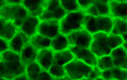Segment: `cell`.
<instances>
[{
    "instance_id": "obj_1",
    "label": "cell",
    "mask_w": 127,
    "mask_h": 80,
    "mask_svg": "<svg viewBox=\"0 0 127 80\" xmlns=\"http://www.w3.org/2000/svg\"><path fill=\"white\" fill-rule=\"evenodd\" d=\"M124 42L121 36L113 35L111 33L98 32L93 35L90 49L99 58L110 55L113 50L122 45Z\"/></svg>"
},
{
    "instance_id": "obj_2",
    "label": "cell",
    "mask_w": 127,
    "mask_h": 80,
    "mask_svg": "<svg viewBox=\"0 0 127 80\" xmlns=\"http://www.w3.org/2000/svg\"><path fill=\"white\" fill-rule=\"evenodd\" d=\"M26 66L22 63L20 55L7 50L1 53L0 59V78L13 80L18 76L25 74Z\"/></svg>"
},
{
    "instance_id": "obj_3",
    "label": "cell",
    "mask_w": 127,
    "mask_h": 80,
    "mask_svg": "<svg viewBox=\"0 0 127 80\" xmlns=\"http://www.w3.org/2000/svg\"><path fill=\"white\" fill-rule=\"evenodd\" d=\"M113 27V18L111 16H93L85 14L84 28L91 35L98 32L111 33Z\"/></svg>"
},
{
    "instance_id": "obj_4",
    "label": "cell",
    "mask_w": 127,
    "mask_h": 80,
    "mask_svg": "<svg viewBox=\"0 0 127 80\" xmlns=\"http://www.w3.org/2000/svg\"><path fill=\"white\" fill-rule=\"evenodd\" d=\"M28 15V12L22 3H7L0 9V17L5 21L12 22L18 28Z\"/></svg>"
},
{
    "instance_id": "obj_5",
    "label": "cell",
    "mask_w": 127,
    "mask_h": 80,
    "mask_svg": "<svg viewBox=\"0 0 127 80\" xmlns=\"http://www.w3.org/2000/svg\"><path fill=\"white\" fill-rule=\"evenodd\" d=\"M85 16V13L81 10L67 13L59 21L61 34L67 35L73 32L83 29Z\"/></svg>"
},
{
    "instance_id": "obj_6",
    "label": "cell",
    "mask_w": 127,
    "mask_h": 80,
    "mask_svg": "<svg viewBox=\"0 0 127 80\" xmlns=\"http://www.w3.org/2000/svg\"><path fill=\"white\" fill-rule=\"evenodd\" d=\"M93 67L76 58L64 66L66 75L71 80L88 79Z\"/></svg>"
},
{
    "instance_id": "obj_7",
    "label": "cell",
    "mask_w": 127,
    "mask_h": 80,
    "mask_svg": "<svg viewBox=\"0 0 127 80\" xmlns=\"http://www.w3.org/2000/svg\"><path fill=\"white\" fill-rule=\"evenodd\" d=\"M67 12L61 5L58 0L48 1V4L43 13L39 18L40 21L56 20L60 21L65 16Z\"/></svg>"
},
{
    "instance_id": "obj_8",
    "label": "cell",
    "mask_w": 127,
    "mask_h": 80,
    "mask_svg": "<svg viewBox=\"0 0 127 80\" xmlns=\"http://www.w3.org/2000/svg\"><path fill=\"white\" fill-rule=\"evenodd\" d=\"M70 46L90 49L93 35L83 28L67 35Z\"/></svg>"
},
{
    "instance_id": "obj_9",
    "label": "cell",
    "mask_w": 127,
    "mask_h": 80,
    "mask_svg": "<svg viewBox=\"0 0 127 80\" xmlns=\"http://www.w3.org/2000/svg\"><path fill=\"white\" fill-rule=\"evenodd\" d=\"M68 49L73 53L74 58L92 67L97 66L98 58L90 49L70 46Z\"/></svg>"
},
{
    "instance_id": "obj_10",
    "label": "cell",
    "mask_w": 127,
    "mask_h": 80,
    "mask_svg": "<svg viewBox=\"0 0 127 80\" xmlns=\"http://www.w3.org/2000/svg\"><path fill=\"white\" fill-rule=\"evenodd\" d=\"M38 34L52 40L61 34L59 21L56 20L40 21Z\"/></svg>"
},
{
    "instance_id": "obj_11",
    "label": "cell",
    "mask_w": 127,
    "mask_h": 80,
    "mask_svg": "<svg viewBox=\"0 0 127 80\" xmlns=\"http://www.w3.org/2000/svg\"><path fill=\"white\" fill-rule=\"evenodd\" d=\"M84 12L93 16H110L109 1H93Z\"/></svg>"
},
{
    "instance_id": "obj_12",
    "label": "cell",
    "mask_w": 127,
    "mask_h": 80,
    "mask_svg": "<svg viewBox=\"0 0 127 80\" xmlns=\"http://www.w3.org/2000/svg\"><path fill=\"white\" fill-rule=\"evenodd\" d=\"M22 4L28 12L29 15L34 17L39 18L43 13L48 4V1H23Z\"/></svg>"
},
{
    "instance_id": "obj_13",
    "label": "cell",
    "mask_w": 127,
    "mask_h": 80,
    "mask_svg": "<svg viewBox=\"0 0 127 80\" xmlns=\"http://www.w3.org/2000/svg\"><path fill=\"white\" fill-rule=\"evenodd\" d=\"M39 23L40 20L38 18L29 15L19 27V30L22 32L29 38H31L38 34V29Z\"/></svg>"
},
{
    "instance_id": "obj_14",
    "label": "cell",
    "mask_w": 127,
    "mask_h": 80,
    "mask_svg": "<svg viewBox=\"0 0 127 80\" xmlns=\"http://www.w3.org/2000/svg\"><path fill=\"white\" fill-rule=\"evenodd\" d=\"M110 16L127 21V1H109Z\"/></svg>"
},
{
    "instance_id": "obj_15",
    "label": "cell",
    "mask_w": 127,
    "mask_h": 80,
    "mask_svg": "<svg viewBox=\"0 0 127 80\" xmlns=\"http://www.w3.org/2000/svg\"><path fill=\"white\" fill-rule=\"evenodd\" d=\"M30 38L19 30L9 41V49L20 54L25 47L30 43Z\"/></svg>"
},
{
    "instance_id": "obj_16",
    "label": "cell",
    "mask_w": 127,
    "mask_h": 80,
    "mask_svg": "<svg viewBox=\"0 0 127 80\" xmlns=\"http://www.w3.org/2000/svg\"><path fill=\"white\" fill-rule=\"evenodd\" d=\"M53 58L54 52L50 48L42 49L38 51L36 62L42 70L48 71L53 64Z\"/></svg>"
},
{
    "instance_id": "obj_17",
    "label": "cell",
    "mask_w": 127,
    "mask_h": 80,
    "mask_svg": "<svg viewBox=\"0 0 127 80\" xmlns=\"http://www.w3.org/2000/svg\"><path fill=\"white\" fill-rule=\"evenodd\" d=\"M110 55L114 67L127 70V53L122 45L113 50Z\"/></svg>"
},
{
    "instance_id": "obj_18",
    "label": "cell",
    "mask_w": 127,
    "mask_h": 80,
    "mask_svg": "<svg viewBox=\"0 0 127 80\" xmlns=\"http://www.w3.org/2000/svg\"><path fill=\"white\" fill-rule=\"evenodd\" d=\"M100 77L105 80H127V70L113 67L100 71Z\"/></svg>"
},
{
    "instance_id": "obj_19",
    "label": "cell",
    "mask_w": 127,
    "mask_h": 80,
    "mask_svg": "<svg viewBox=\"0 0 127 80\" xmlns=\"http://www.w3.org/2000/svg\"><path fill=\"white\" fill-rule=\"evenodd\" d=\"M38 52V50L30 43L26 45L20 53L21 60L23 64L26 66L33 62L36 61Z\"/></svg>"
},
{
    "instance_id": "obj_20",
    "label": "cell",
    "mask_w": 127,
    "mask_h": 80,
    "mask_svg": "<svg viewBox=\"0 0 127 80\" xmlns=\"http://www.w3.org/2000/svg\"><path fill=\"white\" fill-rule=\"evenodd\" d=\"M73 59H74L73 55L69 49L54 52L53 64L56 65L64 67Z\"/></svg>"
},
{
    "instance_id": "obj_21",
    "label": "cell",
    "mask_w": 127,
    "mask_h": 80,
    "mask_svg": "<svg viewBox=\"0 0 127 80\" xmlns=\"http://www.w3.org/2000/svg\"><path fill=\"white\" fill-rule=\"evenodd\" d=\"M70 44L67 35L60 34L56 37L51 40L50 49L53 52H59L68 49Z\"/></svg>"
},
{
    "instance_id": "obj_22",
    "label": "cell",
    "mask_w": 127,
    "mask_h": 80,
    "mask_svg": "<svg viewBox=\"0 0 127 80\" xmlns=\"http://www.w3.org/2000/svg\"><path fill=\"white\" fill-rule=\"evenodd\" d=\"M30 44L37 50L49 49L51 45V40L36 34L30 40Z\"/></svg>"
},
{
    "instance_id": "obj_23",
    "label": "cell",
    "mask_w": 127,
    "mask_h": 80,
    "mask_svg": "<svg viewBox=\"0 0 127 80\" xmlns=\"http://www.w3.org/2000/svg\"><path fill=\"white\" fill-rule=\"evenodd\" d=\"M19 31V28L12 22L5 21L0 33V38L9 42Z\"/></svg>"
},
{
    "instance_id": "obj_24",
    "label": "cell",
    "mask_w": 127,
    "mask_h": 80,
    "mask_svg": "<svg viewBox=\"0 0 127 80\" xmlns=\"http://www.w3.org/2000/svg\"><path fill=\"white\" fill-rule=\"evenodd\" d=\"M127 33V21L118 18H113V27L111 34L122 36Z\"/></svg>"
},
{
    "instance_id": "obj_25",
    "label": "cell",
    "mask_w": 127,
    "mask_h": 80,
    "mask_svg": "<svg viewBox=\"0 0 127 80\" xmlns=\"http://www.w3.org/2000/svg\"><path fill=\"white\" fill-rule=\"evenodd\" d=\"M42 68L36 61L33 62L26 66L25 74L29 80H36L42 72Z\"/></svg>"
},
{
    "instance_id": "obj_26",
    "label": "cell",
    "mask_w": 127,
    "mask_h": 80,
    "mask_svg": "<svg viewBox=\"0 0 127 80\" xmlns=\"http://www.w3.org/2000/svg\"><path fill=\"white\" fill-rule=\"evenodd\" d=\"M97 67L100 71L107 70L114 67V64L111 55H106L98 58Z\"/></svg>"
},
{
    "instance_id": "obj_27",
    "label": "cell",
    "mask_w": 127,
    "mask_h": 80,
    "mask_svg": "<svg viewBox=\"0 0 127 80\" xmlns=\"http://www.w3.org/2000/svg\"><path fill=\"white\" fill-rule=\"evenodd\" d=\"M59 1H60L61 5H62L63 8L67 13L73 12L81 10L79 5L78 4V1H76V0H73V1L61 0Z\"/></svg>"
},
{
    "instance_id": "obj_28",
    "label": "cell",
    "mask_w": 127,
    "mask_h": 80,
    "mask_svg": "<svg viewBox=\"0 0 127 80\" xmlns=\"http://www.w3.org/2000/svg\"><path fill=\"white\" fill-rule=\"evenodd\" d=\"M48 72L54 78H60L66 77V72L65 70L64 67L52 64V66L50 67L48 70Z\"/></svg>"
},
{
    "instance_id": "obj_29",
    "label": "cell",
    "mask_w": 127,
    "mask_h": 80,
    "mask_svg": "<svg viewBox=\"0 0 127 80\" xmlns=\"http://www.w3.org/2000/svg\"><path fill=\"white\" fill-rule=\"evenodd\" d=\"M36 80H55V78L49 74V72L42 70L38 78Z\"/></svg>"
},
{
    "instance_id": "obj_30",
    "label": "cell",
    "mask_w": 127,
    "mask_h": 80,
    "mask_svg": "<svg viewBox=\"0 0 127 80\" xmlns=\"http://www.w3.org/2000/svg\"><path fill=\"white\" fill-rule=\"evenodd\" d=\"M93 1H84V0H79L78 1V4L79 5L80 9L84 12L90 6Z\"/></svg>"
},
{
    "instance_id": "obj_31",
    "label": "cell",
    "mask_w": 127,
    "mask_h": 80,
    "mask_svg": "<svg viewBox=\"0 0 127 80\" xmlns=\"http://www.w3.org/2000/svg\"><path fill=\"white\" fill-rule=\"evenodd\" d=\"M7 50H9V42H7L2 38H0V52L2 53L4 51Z\"/></svg>"
},
{
    "instance_id": "obj_32",
    "label": "cell",
    "mask_w": 127,
    "mask_h": 80,
    "mask_svg": "<svg viewBox=\"0 0 127 80\" xmlns=\"http://www.w3.org/2000/svg\"><path fill=\"white\" fill-rule=\"evenodd\" d=\"M13 80H29V79L26 74H23L22 75L16 77Z\"/></svg>"
},
{
    "instance_id": "obj_33",
    "label": "cell",
    "mask_w": 127,
    "mask_h": 80,
    "mask_svg": "<svg viewBox=\"0 0 127 80\" xmlns=\"http://www.w3.org/2000/svg\"><path fill=\"white\" fill-rule=\"evenodd\" d=\"M23 1H6L7 4H21Z\"/></svg>"
},
{
    "instance_id": "obj_34",
    "label": "cell",
    "mask_w": 127,
    "mask_h": 80,
    "mask_svg": "<svg viewBox=\"0 0 127 80\" xmlns=\"http://www.w3.org/2000/svg\"><path fill=\"white\" fill-rule=\"evenodd\" d=\"M4 23H5V21L0 17V33H1V30H2V27H3Z\"/></svg>"
},
{
    "instance_id": "obj_35",
    "label": "cell",
    "mask_w": 127,
    "mask_h": 80,
    "mask_svg": "<svg viewBox=\"0 0 127 80\" xmlns=\"http://www.w3.org/2000/svg\"><path fill=\"white\" fill-rule=\"evenodd\" d=\"M55 80H71L70 78L66 76V77H63V78H55Z\"/></svg>"
},
{
    "instance_id": "obj_36",
    "label": "cell",
    "mask_w": 127,
    "mask_h": 80,
    "mask_svg": "<svg viewBox=\"0 0 127 80\" xmlns=\"http://www.w3.org/2000/svg\"><path fill=\"white\" fill-rule=\"evenodd\" d=\"M7 4L6 1H0V9Z\"/></svg>"
},
{
    "instance_id": "obj_37",
    "label": "cell",
    "mask_w": 127,
    "mask_h": 80,
    "mask_svg": "<svg viewBox=\"0 0 127 80\" xmlns=\"http://www.w3.org/2000/svg\"><path fill=\"white\" fill-rule=\"evenodd\" d=\"M122 46H123V47L124 48V49H125V51H126L127 53V41H125V42H124Z\"/></svg>"
},
{
    "instance_id": "obj_38",
    "label": "cell",
    "mask_w": 127,
    "mask_h": 80,
    "mask_svg": "<svg viewBox=\"0 0 127 80\" xmlns=\"http://www.w3.org/2000/svg\"><path fill=\"white\" fill-rule=\"evenodd\" d=\"M105 80L103 79V78H102L101 77H98V78H96V79H95V80Z\"/></svg>"
},
{
    "instance_id": "obj_39",
    "label": "cell",
    "mask_w": 127,
    "mask_h": 80,
    "mask_svg": "<svg viewBox=\"0 0 127 80\" xmlns=\"http://www.w3.org/2000/svg\"><path fill=\"white\" fill-rule=\"evenodd\" d=\"M89 80L87 78H83V79H81V80Z\"/></svg>"
},
{
    "instance_id": "obj_40",
    "label": "cell",
    "mask_w": 127,
    "mask_h": 80,
    "mask_svg": "<svg viewBox=\"0 0 127 80\" xmlns=\"http://www.w3.org/2000/svg\"><path fill=\"white\" fill-rule=\"evenodd\" d=\"M0 80H6V79H4V78H0Z\"/></svg>"
},
{
    "instance_id": "obj_41",
    "label": "cell",
    "mask_w": 127,
    "mask_h": 80,
    "mask_svg": "<svg viewBox=\"0 0 127 80\" xmlns=\"http://www.w3.org/2000/svg\"><path fill=\"white\" fill-rule=\"evenodd\" d=\"M1 53H1V52H0V59H1Z\"/></svg>"
}]
</instances>
